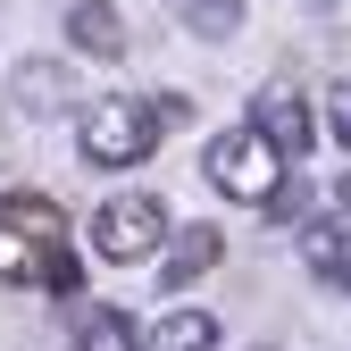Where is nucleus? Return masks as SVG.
I'll return each mask as SVG.
<instances>
[{
	"label": "nucleus",
	"instance_id": "nucleus-4",
	"mask_svg": "<svg viewBox=\"0 0 351 351\" xmlns=\"http://www.w3.org/2000/svg\"><path fill=\"white\" fill-rule=\"evenodd\" d=\"M159 234H167V201H159V193H117V201H101V217H93V251H101V259H151Z\"/></svg>",
	"mask_w": 351,
	"mask_h": 351
},
{
	"label": "nucleus",
	"instance_id": "nucleus-8",
	"mask_svg": "<svg viewBox=\"0 0 351 351\" xmlns=\"http://www.w3.org/2000/svg\"><path fill=\"white\" fill-rule=\"evenodd\" d=\"M301 259H310V276L351 293V217H310L301 226Z\"/></svg>",
	"mask_w": 351,
	"mask_h": 351
},
{
	"label": "nucleus",
	"instance_id": "nucleus-1",
	"mask_svg": "<svg viewBox=\"0 0 351 351\" xmlns=\"http://www.w3.org/2000/svg\"><path fill=\"white\" fill-rule=\"evenodd\" d=\"M0 285H51V293H75L84 268H75V243H67V209L51 193H0Z\"/></svg>",
	"mask_w": 351,
	"mask_h": 351
},
{
	"label": "nucleus",
	"instance_id": "nucleus-9",
	"mask_svg": "<svg viewBox=\"0 0 351 351\" xmlns=\"http://www.w3.org/2000/svg\"><path fill=\"white\" fill-rule=\"evenodd\" d=\"M67 93H75V84H67V67H51V59H25V67H17V84H9V101H17L25 117H59V109H67Z\"/></svg>",
	"mask_w": 351,
	"mask_h": 351
},
{
	"label": "nucleus",
	"instance_id": "nucleus-14",
	"mask_svg": "<svg viewBox=\"0 0 351 351\" xmlns=\"http://www.w3.org/2000/svg\"><path fill=\"white\" fill-rule=\"evenodd\" d=\"M335 201H343V209H351V176H343V184H335Z\"/></svg>",
	"mask_w": 351,
	"mask_h": 351
},
{
	"label": "nucleus",
	"instance_id": "nucleus-2",
	"mask_svg": "<svg viewBox=\"0 0 351 351\" xmlns=\"http://www.w3.org/2000/svg\"><path fill=\"white\" fill-rule=\"evenodd\" d=\"M184 117V101L176 93H109V101H93L84 109V125H75V143H84V167H143L159 143H167V125Z\"/></svg>",
	"mask_w": 351,
	"mask_h": 351
},
{
	"label": "nucleus",
	"instance_id": "nucleus-12",
	"mask_svg": "<svg viewBox=\"0 0 351 351\" xmlns=\"http://www.w3.org/2000/svg\"><path fill=\"white\" fill-rule=\"evenodd\" d=\"M75 351H143V326L125 318L117 301H101V310L84 318V326H75Z\"/></svg>",
	"mask_w": 351,
	"mask_h": 351
},
{
	"label": "nucleus",
	"instance_id": "nucleus-7",
	"mask_svg": "<svg viewBox=\"0 0 351 351\" xmlns=\"http://www.w3.org/2000/svg\"><path fill=\"white\" fill-rule=\"evenodd\" d=\"M67 42L84 59H125V17H117V0H75L67 9Z\"/></svg>",
	"mask_w": 351,
	"mask_h": 351
},
{
	"label": "nucleus",
	"instance_id": "nucleus-11",
	"mask_svg": "<svg viewBox=\"0 0 351 351\" xmlns=\"http://www.w3.org/2000/svg\"><path fill=\"white\" fill-rule=\"evenodd\" d=\"M143 351H217V318H209V310H167V318L143 335Z\"/></svg>",
	"mask_w": 351,
	"mask_h": 351
},
{
	"label": "nucleus",
	"instance_id": "nucleus-5",
	"mask_svg": "<svg viewBox=\"0 0 351 351\" xmlns=\"http://www.w3.org/2000/svg\"><path fill=\"white\" fill-rule=\"evenodd\" d=\"M251 125H259L285 159H301V151H310V134H318V125H310V101H301V84H268L259 109H251Z\"/></svg>",
	"mask_w": 351,
	"mask_h": 351
},
{
	"label": "nucleus",
	"instance_id": "nucleus-6",
	"mask_svg": "<svg viewBox=\"0 0 351 351\" xmlns=\"http://www.w3.org/2000/svg\"><path fill=\"white\" fill-rule=\"evenodd\" d=\"M217 259H226V234H217V226H176V243L159 259V293H184L193 276L217 268Z\"/></svg>",
	"mask_w": 351,
	"mask_h": 351
},
{
	"label": "nucleus",
	"instance_id": "nucleus-15",
	"mask_svg": "<svg viewBox=\"0 0 351 351\" xmlns=\"http://www.w3.org/2000/svg\"><path fill=\"white\" fill-rule=\"evenodd\" d=\"M335 9H343V17H351V0H335Z\"/></svg>",
	"mask_w": 351,
	"mask_h": 351
},
{
	"label": "nucleus",
	"instance_id": "nucleus-13",
	"mask_svg": "<svg viewBox=\"0 0 351 351\" xmlns=\"http://www.w3.org/2000/svg\"><path fill=\"white\" fill-rule=\"evenodd\" d=\"M335 134L351 143V93H335Z\"/></svg>",
	"mask_w": 351,
	"mask_h": 351
},
{
	"label": "nucleus",
	"instance_id": "nucleus-3",
	"mask_svg": "<svg viewBox=\"0 0 351 351\" xmlns=\"http://www.w3.org/2000/svg\"><path fill=\"white\" fill-rule=\"evenodd\" d=\"M285 151L259 134V125L243 117V125H226V134H209V151H201V176L226 201H251V209H276V193H285Z\"/></svg>",
	"mask_w": 351,
	"mask_h": 351
},
{
	"label": "nucleus",
	"instance_id": "nucleus-10",
	"mask_svg": "<svg viewBox=\"0 0 351 351\" xmlns=\"http://www.w3.org/2000/svg\"><path fill=\"white\" fill-rule=\"evenodd\" d=\"M167 17L193 42H226V34H243V0H167Z\"/></svg>",
	"mask_w": 351,
	"mask_h": 351
}]
</instances>
